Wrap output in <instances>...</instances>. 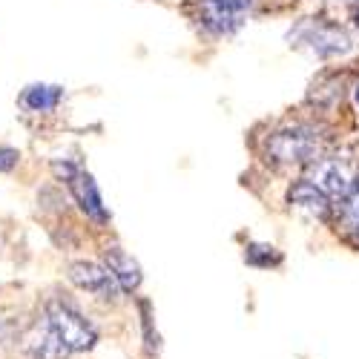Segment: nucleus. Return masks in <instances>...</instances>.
<instances>
[{
    "instance_id": "1",
    "label": "nucleus",
    "mask_w": 359,
    "mask_h": 359,
    "mask_svg": "<svg viewBox=\"0 0 359 359\" xmlns=\"http://www.w3.org/2000/svg\"><path fill=\"white\" fill-rule=\"evenodd\" d=\"M46 325L55 334V339L61 342V348L69 353H83L89 348H95V342H98L93 322L81 316L72 305L61 302V299H52L46 305Z\"/></svg>"
},
{
    "instance_id": "2",
    "label": "nucleus",
    "mask_w": 359,
    "mask_h": 359,
    "mask_svg": "<svg viewBox=\"0 0 359 359\" xmlns=\"http://www.w3.org/2000/svg\"><path fill=\"white\" fill-rule=\"evenodd\" d=\"M322 153V135L311 124L279 130L267 141V156L276 164H313Z\"/></svg>"
},
{
    "instance_id": "3",
    "label": "nucleus",
    "mask_w": 359,
    "mask_h": 359,
    "mask_svg": "<svg viewBox=\"0 0 359 359\" xmlns=\"http://www.w3.org/2000/svg\"><path fill=\"white\" fill-rule=\"evenodd\" d=\"M356 164L353 158L348 156H331V158H316L311 164V172H308V182L331 201V198H342L351 184H353V178H356Z\"/></svg>"
},
{
    "instance_id": "4",
    "label": "nucleus",
    "mask_w": 359,
    "mask_h": 359,
    "mask_svg": "<svg viewBox=\"0 0 359 359\" xmlns=\"http://www.w3.org/2000/svg\"><path fill=\"white\" fill-rule=\"evenodd\" d=\"M52 170H55V175H61L69 184V193L75 196L78 207L89 219H95L101 224L109 222V213H107V207L101 201V193H98V184H95L93 175H89L86 170H81V167H75L72 161H55Z\"/></svg>"
},
{
    "instance_id": "5",
    "label": "nucleus",
    "mask_w": 359,
    "mask_h": 359,
    "mask_svg": "<svg viewBox=\"0 0 359 359\" xmlns=\"http://www.w3.org/2000/svg\"><path fill=\"white\" fill-rule=\"evenodd\" d=\"M293 41H299V46H308L313 55L319 57H334V55H345L351 52V38L345 29L334 26V23H316V20H305L299 23L293 32Z\"/></svg>"
},
{
    "instance_id": "6",
    "label": "nucleus",
    "mask_w": 359,
    "mask_h": 359,
    "mask_svg": "<svg viewBox=\"0 0 359 359\" xmlns=\"http://www.w3.org/2000/svg\"><path fill=\"white\" fill-rule=\"evenodd\" d=\"M69 279L81 290L93 293L98 299H107V302H112V299L118 296V285H115V279L109 276V271H107L104 264H95V262H72L69 264Z\"/></svg>"
},
{
    "instance_id": "7",
    "label": "nucleus",
    "mask_w": 359,
    "mask_h": 359,
    "mask_svg": "<svg viewBox=\"0 0 359 359\" xmlns=\"http://www.w3.org/2000/svg\"><path fill=\"white\" fill-rule=\"evenodd\" d=\"M253 6V0H201L204 23L219 35H227L242 23V15Z\"/></svg>"
},
{
    "instance_id": "8",
    "label": "nucleus",
    "mask_w": 359,
    "mask_h": 359,
    "mask_svg": "<svg viewBox=\"0 0 359 359\" xmlns=\"http://www.w3.org/2000/svg\"><path fill=\"white\" fill-rule=\"evenodd\" d=\"M104 262H107V271H109V276L115 279L118 290H124V293L138 290V285H141V267H138V262H135L124 248L109 245V248L104 250Z\"/></svg>"
},
{
    "instance_id": "9",
    "label": "nucleus",
    "mask_w": 359,
    "mask_h": 359,
    "mask_svg": "<svg viewBox=\"0 0 359 359\" xmlns=\"http://www.w3.org/2000/svg\"><path fill=\"white\" fill-rule=\"evenodd\" d=\"M287 201L293 207H299V210H305L308 216L319 219V222H327V216H331V201H327L308 178H302V182H296L290 190H287Z\"/></svg>"
},
{
    "instance_id": "10",
    "label": "nucleus",
    "mask_w": 359,
    "mask_h": 359,
    "mask_svg": "<svg viewBox=\"0 0 359 359\" xmlns=\"http://www.w3.org/2000/svg\"><path fill=\"white\" fill-rule=\"evenodd\" d=\"M337 222L342 227V233L348 236H359V175L353 178L351 190L339 198V207H337Z\"/></svg>"
},
{
    "instance_id": "11",
    "label": "nucleus",
    "mask_w": 359,
    "mask_h": 359,
    "mask_svg": "<svg viewBox=\"0 0 359 359\" xmlns=\"http://www.w3.org/2000/svg\"><path fill=\"white\" fill-rule=\"evenodd\" d=\"M64 98V89L61 86H46V83H35L23 93V107H29L32 112H52Z\"/></svg>"
},
{
    "instance_id": "12",
    "label": "nucleus",
    "mask_w": 359,
    "mask_h": 359,
    "mask_svg": "<svg viewBox=\"0 0 359 359\" xmlns=\"http://www.w3.org/2000/svg\"><path fill=\"white\" fill-rule=\"evenodd\" d=\"M26 351L32 353L35 359H61L67 351L61 348V342L55 339V334L49 331V325H38L35 327V334L26 339Z\"/></svg>"
},
{
    "instance_id": "13",
    "label": "nucleus",
    "mask_w": 359,
    "mask_h": 359,
    "mask_svg": "<svg viewBox=\"0 0 359 359\" xmlns=\"http://www.w3.org/2000/svg\"><path fill=\"white\" fill-rule=\"evenodd\" d=\"M245 262L253 267H271L282 262V253L273 245H248L245 248Z\"/></svg>"
},
{
    "instance_id": "14",
    "label": "nucleus",
    "mask_w": 359,
    "mask_h": 359,
    "mask_svg": "<svg viewBox=\"0 0 359 359\" xmlns=\"http://www.w3.org/2000/svg\"><path fill=\"white\" fill-rule=\"evenodd\" d=\"M141 319H144V337H147L149 351H158V334L153 331V316H149V302L147 299L141 302Z\"/></svg>"
},
{
    "instance_id": "15",
    "label": "nucleus",
    "mask_w": 359,
    "mask_h": 359,
    "mask_svg": "<svg viewBox=\"0 0 359 359\" xmlns=\"http://www.w3.org/2000/svg\"><path fill=\"white\" fill-rule=\"evenodd\" d=\"M20 161V153L12 147H0V172H12Z\"/></svg>"
},
{
    "instance_id": "16",
    "label": "nucleus",
    "mask_w": 359,
    "mask_h": 359,
    "mask_svg": "<svg viewBox=\"0 0 359 359\" xmlns=\"http://www.w3.org/2000/svg\"><path fill=\"white\" fill-rule=\"evenodd\" d=\"M356 101H359V83H356Z\"/></svg>"
},
{
    "instance_id": "17",
    "label": "nucleus",
    "mask_w": 359,
    "mask_h": 359,
    "mask_svg": "<svg viewBox=\"0 0 359 359\" xmlns=\"http://www.w3.org/2000/svg\"><path fill=\"white\" fill-rule=\"evenodd\" d=\"M356 26H359V9H356Z\"/></svg>"
}]
</instances>
